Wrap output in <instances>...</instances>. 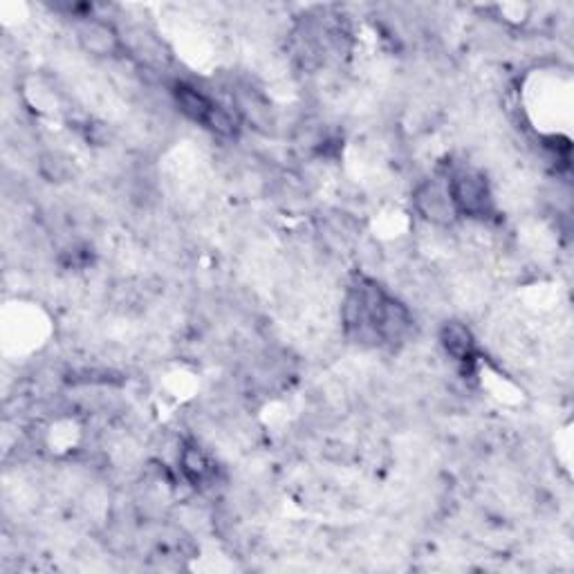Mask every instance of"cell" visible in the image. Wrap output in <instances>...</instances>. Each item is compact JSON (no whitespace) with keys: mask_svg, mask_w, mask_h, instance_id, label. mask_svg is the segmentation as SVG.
<instances>
[{"mask_svg":"<svg viewBox=\"0 0 574 574\" xmlns=\"http://www.w3.org/2000/svg\"><path fill=\"white\" fill-rule=\"evenodd\" d=\"M75 34L79 47L94 59H115L122 52L120 32L109 21L81 16L77 21Z\"/></svg>","mask_w":574,"mask_h":574,"instance_id":"obj_3","label":"cell"},{"mask_svg":"<svg viewBox=\"0 0 574 574\" xmlns=\"http://www.w3.org/2000/svg\"><path fill=\"white\" fill-rule=\"evenodd\" d=\"M440 346L458 363H469L476 357V339L460 322H447L440 328Z\"/></svg>","mask_w":574,"mask_h":574,"instance_id":"obj_6","label":"cell"},{"mask_svg":"<svg viewBox=\"0 0 574 574\" xmlns=\"http://www.w3.org/2000/svg\"><path fill=\"white\" fill-rule=\"evenodd\" d=\"M180 469L193 487H206L218 476V469L195 442H187L180 451Z\"/></svg>","mask_w":574,"mask_h":574,"instance_id":"obj_5","label":"cell"},{"mask_svg":"<svg viewBox=\"0 0 574 574\" xmlns=\"http://www.w3.org/2000/svg\"><path fill=\"white\" fill-rule=\"evenodd\" d=\"M413 202H415L417 214L436 227H449L458 221V212L451 202L447 180L444 182L431 180V182L420 184L415 191Z\"/></svg>","mask_w":574,"mask_h":574,"instance_id":"obj_4","label":"cell"},{"mask_svg":"<svg viewBox=\"0 0 574 574\" xmlns=\"http://www.w3.org/2000/svg\"><path fill=\"white\" fill-rule=\"evenodd\" d=\"M447 189L458 216L489 218L494 212V195L487 178L476 169H455L447 178Z\"/></svg>","mask_w":574,"mask_h":574,"instance_id":"obj_2","label":"cell"},{"mask_svg":"<svg viewBox=\"0 0 574 574\" xmlns=\"http://www.w3.org/2000/svg\"><path fill=\"white\" fill-rule=\"evenodd\" d=\"M341 317L348 335L359 344L395 346L402 344L413 328L406 305L371 279H359L350 285Z\"/></svg>","mask_w":574,"mask_h":574,"instance_id":"obj_1","label":"cell"}]
</instances>
